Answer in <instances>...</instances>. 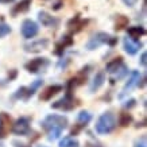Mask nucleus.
<instances>
[{
  "mask_svg": "<svg viewBox=\"0 0 147 147\" xmlns=\"http://www.w3.org/2000/svg\"><path fill=\"white\" fill-rule=\"evenodd\" d=\"M36 34H38V24L30 19L24 20L22 24V35L27 39H30V38H34Z\"/></svg>",
  "mask_w": 147,
  "mask_h": 147,
  "instance_id": "39448f33",
  "label": "nucleus"
},
{
  "mask_svg": "<svg viewBox=\"0 0 147 147\" xmlns=\"http://www.w3.org/2000/svg\"><path fill=\"white\" fill-rule=\"evenodd\" d=\"M146 59H147V54L143 53L142 55H140V63H142V66L146 67Z\"/></svg>",
  "mask_w": 147,
  "mask_h": 147,
  "instance_id": "a878e982",
  "label": "nucleus"
},
{
  "mask_svg": "<svg viewBox=\"0 0 147 147\" xmlns=\"http://www.w3.org/2000/svg\"><path fill=\"white\" fill-rule=\"evenodd\" d=\"M121 63H123V61H121V58H116V59H113V61H111L109 63H107V71L108 73H113V71L117 69V67L120 66Z\"/></svg>",
  "mask_w": 147,
  "mask_h": 147,
  "instance_id": "aec40b11",
  "label": "nucleus"
},
{
  "mask_svg": "<svg viewBox=\"0 0 147 147\" xmlns=\"http://www.w3.org/2000/svg\"><path fill=\"white\" fill-rule=\"evenodd\" d=\"M53 108H59V109H65V111H69V109H73L76 107V102H74V98L71 97L70 94H66L63 98L55 101L51 105Z\"/></svg>",
  "mask_w": 147,
  "mask_h": 147,
  "instance_id": "1a4fd4ad",
  "label": "nucleus"
},
{
  "mask_svg": "<svg viewBox=\"0 0 147 147\" xmlns=\"http://www.w3.org/2000/svg\"><path fill=\"white\" fill-rule=\"evenodd\" d=\"M39 20H40V23L43 24V26H46V27H49V26H53V24H55L57 23V20L53 18V16H50L47 12H39Z\"/></svg>",
  "mask_w": 147,
  "mask_h": 147,
  "instance_id": "dca6fc26",
  "label": "nucleus"
},
{
  "mask_svg": "<svg viewBox=\"0 0 147 147\" xmlns=\"http://www.w3.org/2000/svg\"><path fill=\"white\" fill-rule=\"evenodd\" d=\"M12 128L11 117L7 113H0V138H5Z\"/></svg>",
  "mask_w": 147,
  "mask_h": 147,
  "instance_id": "6e6552de",
  "label": "nucleus"
},
{
  "mask_svg": "<svg viewBox=\"0 0 147 147\" xmlns=\"http://www.w3.org/2000/svg\"><path fill=\"white\" fill-rule=\"evenodd\" d=\"M46 66H47V59L46 58H35V59L30 61L28 63H26V69L30 73H39Z\"/></svg>",
  "mask_w": 147,
  "mask_h": 147,
  "instance_id": "423d86ee",
  "label": "nucleus"
},
{
  "mask_svg": "<svg viewBox=\"0 0 147 147\" xmlns=\"http://www.w3.org/2000/svg\"><path fill=\"white\" fill-rule=\"evenodd\" d=\"M135 147H146V138L143 136L140 140H138V142H136V144H135Z\"/></svg>",
  "mask_w": 147,
  "mask_h": 147,
  "instance_id": "b1692460",
  "label": "nucleus"
},
{
  "mask_svg": "<svg viewBox=\"0 0 147 147\" xmlns=\"http://www.w3.org/2000/svg\"><path fill=\"white\" fill-rule=\"evenodd\" d=\"M59 147H78V142L70 136H66L59 142Z\"/></svg>",
  "mask_w": 147,
  "mask_h": 147,
  "instance_id": "a211bd4d",
  "label": "nucleus"
},
{
  "mask_svg": "<svg viewBox=\"0 0 147 147\" xmlns=\"http://www.w3.org/2000/svg\"><path fill=\"white\" fill-rule=\"evenodd\" d=\"M9 32H11V27L4 24V23H1V24H0V38L7 35V34H9Z\"/></svg>",
  "mask_w": 147,
  "mask_h": 147,
  "instance_id": "5701e85b",
  "label": "nucleus"
},
{
  "mask_svg": "<svg viewBox=\"0 0 147 147\" xmlns=\"http://www.w3.org/2000/svg\"><path fill=\"white\" fill-rule=\"evenodd\" d=\"M111 38L112 36H109L108 34H105V32H98V34L93 35L89 39V42L86 43V49L93 50V49H96V47H98V46L104 45V43H111V45H113V43H115V39H111Z\"/></svg>",
  "mask_w": 147,
  "mask_h": 147,
  "instance_id": "7ed1b4c3",
  "label": "nucleus"
},
{
  "mask_svg": "<svg viewBox=\"0 0 147 147\" xmlns=\"http://www.w3.org/2000/svg\"><path fill=\"white\" fill-rule=\"evenodd\" d=\"M136 1H138V0H123V3H124L125 5H128V7L135 5V4H136Z\"/></svg>",
  "mask_w": 147,
  "mask_h": 147,
  "instance_id": "393cba45",
  "label": "nucleus"
},
{
  "mask_svg": "<svg viewBox=\"0 0 147 147\" xmlns=\"http://www.w3.org/2000/svg\"><path fill=\"white\" fill-rule=\"evenodd\" d=\"M13 144H15V147H28V146H26V144H23V143H19V142H13Z\"/></svg>",
  "mask_w": 147,
  "mask_h": 147,
  "instance_id": "bb28decb",
  "label": "nucleus"
},
{
  "mask_svg": "<svg viewBox=\"0 0 147 147\" xmlns=\"http://www.w3.org/2000/svg\"><path fill=\"white\" fill-rule=\"evenodd\" d=\"M30 5H31V0H22L20 3H18V4L13 7L12 13L16 15V13H19V12H26V11H28Z\"/></svg>",
  "mask_w": 147,
  "mask_h": 147,
  "instance_id": "2eb2a0df",
  "label": "nucleus"
},
{
  "mask_svg": "<svg viewBox=\"0 0 147 147\" xmlns=\"http://www.w3.org/2000/svg\"><path fill=\"white\" fill-rule=\"evenodd\" d=\"M139 81H140V73H139L138 70L131 71V76H129L128 81L125 82L124 88L121 89V93L119 94V97L121 98V97H124L127 93H129V92L134 89L135 86H138V85H139Z\"/></svg>",
  "mask_w": 147,
  "mask_h": 147,
  "instance_id": "20e7f679",
  "label": "nucleus"
},
{
  "mask_svg": "<svg viewBox=\"0 0 147 147\" xmlns=\"http://www.w3.org/2000/svg\"><path fill=\"white\" fill-rule=\"evenodd\" d=\"M128 26V18L124 16V15H119L117 19H116V23H115V28L116 30H123L124 27Z\"/></svg>",
  "mask_w": 147,
  "mask_h": 147,
  "instance_id": "f3484780",
  "label": "nucleus"
},
{
  "mask_svg": "<svg viewBox=\"0 0 147 147\" xmlns=\"http://www.w3.org/2000/svg\"><path fill=\"white\" fill-rule=\"evenodd\" d=\"M115 116L113 113L111 112H105V113H102L100 117H98L97 120V124H96V131H97L98 134H109L112 129L115 128Z\"/></svg>",
  "mask_w": 147,
  "mask_h": 147,
  "instance_id": "f03ea898",
  "label": "nucleus"
},
{
  "mask_svg": "<svg viewBox=\"0 0 147 147\" xmlns=\"http://www.w3.org/2000/svg\"><path fill=\"white\" fill-rule=\"evenodd\" d=\"M43 128L47 131V138L49 140H55L61 135L63 129L67 125V119L61 115H49L45 120L42 121Z\"/></svg>",
  "mask_w": 147,
  "mask_h": 147,
  "instance_id": "f257e3e1",
  "label": "nucleus"
},
{
  "mask_svg": "<svg viewBox=\"0 0 147 147\" xmlns=\"http://www.w3.org/2000/svg\"><path fill=\"white\" fill-rule=\"evenodd\" d=\"M123 45H124L125 51L129 55H134V54L138 53L139 47H140V42H138V40H135V39H131V38H124Z\"/></svg>",
  "mask_w": 147,
  "mask_h": 147,
  "instance_id": "9b49d317",
  "label": "nucleus"
},
{
  "mask_svg": "<svg viewBox=\"0 0 147 147\" xmlns=\"http://www.w3.org/2000/svg\"><path fill=\"white\" fill-rule=\"evenodd\" d=\"M127 71H128V70H127L125 65H124V63H121L120 66H119L115 71H113V73H112V74H115L113 80H115V78H123V77H124L125 74H127Z\"/></svg>",
  "mask_w": 147,
  "mask_h": 147,
  "instance_id": "412c9836",
  "label": "nucleus"
},
{
  "mask_svg": "<svg viewBox=\"0 0 147 147\" xmlns=\"http://www.w3.org/2000/svg\"><path fill=\"white\" fill-rule=\"evenodd\" d=\"M12 131L16 135H26L28 134L30 131V123H28V119L26 117H20L15 121V124L12 125Z\"/></svg>",
  "mask_w": 147,
  "mask_h": 147,
  "instance_id": "0eeeda50",
  "label": "nucleus"
},
{
  "mask_svg": "<svg viewBox=\"0 0 147 147\" xmlns=\"http://www.w3.org/2000/svg\"><path fill=\"white\" fill-rule=\"evenodd\" d=\"M90 119H92V115H90L89 112H86V111H81L80 113H78V116H77V120H78V123H80L81 125L89 123Z\"/></svg>",
  "mask_w": 147,
  "mask_h": 147,
  "instance_id": "6ab92c4d",
  "label": "nucleus"
},
{
  "mask_svg": "<svg viewBox=\"0 0 147 147\" xmlns=\"http://www.w3.org/2000/svg\"><path fill=\"white\" fill-rule=\"evenodd\" d=\"M144 28L140 26H134V27H129L128 28V35L131 39L138 40V38H140L142 35H144Z\"/></svg>",
  "mask_w": 147,
  "mask_h": 147,
  "instance_id": "4468645a",
  "label": "nucleus"
},
{
  "mask_svg": "<svg viewBox=\"0 0 147 147\" xmlns=\"http://www.w3.org/2000/svg\"><path fill=\"white\" fill-rule=\"evenodd\" d=\"M0 1H7V3H9V1H13V0H0Z\"/></svg>",
  "mask_w": 147,
  "mask_h": 147,
  "instance_id": "cd10ccee",
  "label": "nucleus"
},
{
  "mask_svg": "<svg viewBox=\"0 0 147 147\" xmlns=\"http://www.w3.org/2000/svg\"><path fill=\"white\" fill-rule=\"evenodd\" d=\"M131 121H132V116L129 115V113L124 112V113H121V115H120V124L123 125V127L128 125Z\"/></svg>",
  "mask_w": 147,
  "mask_h": 147,
  "instance_id": "4be33fe9",
  "label": "nucleus"
},
{
  "mask_svg": "<svg viewBox=\"0 0 147 147\" xmlns=\"http://www.w3.org/2000/svg\"><path fill=\"white\" fill-rule=\"evenodd\" d=\"M49 45V42L46 39H39V40H34L31 43H27L24 45V50L28 53H39L42 50H45Z\"/></svg>",
  "mask_w": 147,
  "mask_h": 147,
  "instance_id": "9d476101",
  "label": "nucleus"
},
{
  "mask_svg": "<svg viewBox=\"0 0 147 147\" xmlns=\"http://www.w3.org/2000/svg\"><path fill=\"white\" fill-rule=\"evenodd\" d=\"M38 147H45V146H38Z\"/></svg>",
  "mask_w": 147,
  "mask_h": 147,
  "instance_id": "c85d7f7f",
  "label": "nucleus"
},
{
  "mask_svg": "<svg viewBox=\"0 0 147 147\" xmlns=\"http://www.w3.org/2000/svg\"><path fill=\"white\" fill-rule=\"evenodd\" d=\"M104 81H105V78H104V74H102V73H97V74L94 76L93 81L90 82V86H89L90 92H96L97 89H100V86L104 84Z\"/></svg>",
  "mask_w": 147,
  "mask_h": 147,
  "instance_id": "ddd939ff",
  "label": "nucleus"
},
{
  "mask_svg": "<svg viewBox=\"0 0 147 147\" xmlns=\"http://www.w3.org/2000/svg\"><path fill=\"white\" fill-rule=\"evenodd\" d=\"M62 90V86L61 85H51V86H49V88H46L42 93H40V100H50V98L53 97V96H55V94L58 93V92H61Z\"/></svg>",
  "mask_w": 147,
  "mask_h": 147,
  "instance_id": "f8f14e48",
  "label": "nucleus"
}]
</instances>
